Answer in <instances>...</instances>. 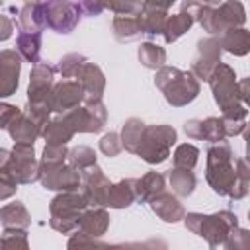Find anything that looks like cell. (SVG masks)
Returning a JSON list of instances; mask_svg holds the SVG:
<instances>
[{
	"label": "cell",
	"instance_id": "obj_56",
	"mask_svg": "<svg viewBox=\"0 0 250 250\" xmlns=\"http://www.w3.org/2000/svg\"><path fill=\"white\" fill-rule=\"evenodd\" d=\"M248 221H250V211H248Z\"/></svg>",
	"mask_w": 250,
	"mask_h": 250
},
{
	"label": "cell",
	"instance_id": "obj_14",
	"mask_svg": "<svg viewBox=\"0 0 250 250\" xmlns=\"http://www.w3.org/2000/svg\"><path fill=\"white\" fill-rule=\"evenodd\" d=\"M80 174H82V193L88 199V205L90 207H105L111 182L104 174V170L98 164H94L92 168H88Z\"/></svg>",
	"mask_w": 250,
	"mask_h": 250
},
{
	"label": "cell",
	"instance_id": "obj_4",
	"mask_svg": "<svg viewBox=\"0 0 250 250\" xmlns=\"http://www.w3.org/2000/svg\"><path fill=\"white\" fill-rule=\"evenodd\" d=\"M88 207L90 205H88V199L84 197V193H78L76 189L74 191H61L49 203L51 229L61 232V234H72L78 229L80 217Z\"/></svg>",
	"mask_w": 250,
	"mask_h": 250
},
{
	"label": "cell",
	"instance_id": "obj_31",
	"mask_svg": "<svg viewBox=\"0 0 250 250\" xmlns=\"http://www.w3.org/2000/svg\"><path fill=\"white\" fill-rule=\"evenodd\" d=\"M168 20V10H158V8H148L145 6L143 12L139 14V21L143 27L145 35H162L164 25Z\"/></svg>",
	"mask_w": 250,
	"mask_h": 250
},
{
	"label": "cell",
	"instance_id": "obj_26",
	"mask_svg": "<svg viewBox=\"0 0 250 250\" xmlns=\"http://www.w3.org/2000/svg\"><path fill=\"white\" fill-rule=\"evenodd\" d=\"M0 223L2 229H27L31 225V215L21 201H12L0 209Z\"/></svg>",
	"mask_w": 250,
	"mask_h": 250
},
{
	"label": "cell",
	"instance_id": "obj_36",
	"mask_svg": "<svg viewBox=\"0 0 250 250\" xmlns=\"http://www.w3.org/2000/svg\"><path fill=\"white\" fill-rule=\"evenodd\" d=\"M66 162H68L66 145H45L43 156L39 160V168L41 170H49V168H57V166L66 164Z\"/></svg>",
	"mask_w": 250,
	"mask_h": 250
},
{
	"label": "cell",
	"instance_id": "obj_38",
	"mask_svg": "<svg viewBox=\"0 0 250 250\" xmlns=\"http://www.w3.org/2000/svg\"><path fill=\"white\" fill-rule=\"evenodd\" d=\"M68 164H72L78 172H84L96 164V152L86 145H78L68 150Z\"/></svg>",
	"mask_w": 250,
	"mask_h": 250
},
{
	"label": "cell",
	"instance_id": "obj_15",
	"mask_svg": "<svg viewBox=\"0 0 250 250\" xmlns=\"http://www.w3.org/2000/svg\"><path fill=\"white\" fill-rule=\"evenodd\" d=\"M39 182L51 191H74L82 186V174L72 164H61L57 168L41 170Z\"/></svg>",
	"mask_w": 250,
	"mask_h": 250
},
{
	"label": "cell",
	"instance_id": "obj_20",
	"mask_svg": "<svg viewBox=\"0 0 250 250\" xmlns=\"http://www.w3.org/2000/svg\"><path fill=\"white\" fill-rule=\"evenodd\" d=\"M6 131L10 133V137L14 139V143H29V145H33L39 137H43L41 125H39L27 111H21V113L10 123V127H8Z\"/></svg>",
	"mask_w": 250,
	"mask_h": 250
},
{
	"label": "cell",
	"instance_id": "obj_50",
	"mask_svg": "<svg viewBox=\"0 0 250 250\" xmlns=\"http://www.w3.org/2000/svg\"><path fill=\"white\" fill-rule=\"evenodd\" d=\"M145 6L148 8H158V10H168L176 0H143Z\"/></svg>",
	"mask_w": 250,
	"mask_h": 250
},
{
	"label": "cell",
	"instance_id": "obj_35",
	"mask_svg": "<svg viewBox=\"0 0 250 250\" xmlns=\"http://www.w3.org/2000/svg\"><path fill=\"white\" fill-rule=\"evenodd\" d=\"M250 191V162L246 158H236V182L230 191V199H244Z\"/></svg>",
	"mask_w": 250,
	"mask_h": 250
},
{
	"label": "cell",
	"instance_id": "obj_41",
	"mask_svg": "<svg viewBox=\"0 0 250 250\" xmlns=\"http://www.w3.org/2000/svg\"><path fill=\"white\" fill-rule=\"evenodd\" d=\"M223 246L229 248V250H250V230L234 227L229 232V236H227Z\"/></svg>",
	"mask_w": 250,
	"mask_h": 250
},
{
	"label": "cell",
	"instance_id": "obj_21",
	"mask_svg": "<svg viewBox=\"0 0 250 250\" xmlns=\"http://www.w3.org/2000/svg\"><path fill=\"white\" fill-rule=\"evenodd\" d=\"M107 229H109V213L104 207H90L82 213L76 230L94 238H102L107 232Z\"/></svg>",
	"mask_w": 250,
	"mask_h": 250
},
{
	"label": "cell",
	"instance_id": "obj_47",
	"mask_svg": "<svg viewBox=\"0 0 250 250\" xmlns=\"http://www.w3.org/2000/svg\"><path fill=\"white\" fill-rule=\"evenodd\" d=\"M21 113V109L20 107H16V105H10V104H0V127L2 129H8L10 127V123L18 117Z\"/></svg>",
	"mask_w": 250,
	"mask_h": 250
},
{
	"label": "cell",
	"instance_id": "obj_55",
	"mask_svg": "<svg viewBox=\"0 0 250 250\" xmlns=\"http://www.w3.org/2000/svg\"><path fill=\"white\" fill-rule=\"evenodd\" d=\"M197 2H203V4H219L221 0H197Z\"/></svg>",
	"mask_w": 250,
	"mask_h": 250
},
{
	"label": "cell",
	"instance_id": "obj_39",
	"mask_svg": "<svg viewBox=\"0 0 250 250\" xmlns=\"http://www.w3.org/2000/svg\"><path fill=\"white\" fill-rule=\"evenodd\" d=\"M86 62H88V59L82 53H68L59 61L57 70L62 74V78H76Z\"/></svg>",
	"mask_w": 250,
	"mask_h": 250
},
{
	"label": "cell",
	"instance_id": "obj_37",
	"mask_svg": "<svg viewBox=\"0 0 250 250\" xmlns=\"http://www.w3.org/2000/svg\"><path fill=\"white\" fill-rule=\"evenodd\" d=\"M199 160V148L191 143H182L176 146L174 154H172V164L178 168H189L193 170L195 164Z\"/></svg>",
	"mask_w": 250,
	"mask_h": 250
},
{
	"label": "cell",
	"instance_id": "obj_10",
	"mask_svg": "<svg viewBox=\"0 0 250 250\" xmlns=\"http://www.w3.org/2000/svg\"><path fill=\"white\" fill-rule=\"evenodd\" d=\"M61 115L66 119V123L72 127L74 133H100L107 121V109L102 100L94 104L78 105Z\"/></svg>",
	"mask_w": 250,
	"mask_h": 250
},
{
	"label": "cell",
	"instance_id": "obj_9",
	"mask_svg": "<svg viewBox=\"0 0 250 250\" xmlns=\"http://www.w3.org/2000/svg\"><path fill=\"white\" fill-rule=\"evenodd\" d=\"M43 16H45V27L57 31V33H70L80 21L82 10L72 0H47L43 2Z\"/></svg>",
	"mask_w": 250,
	"mask_h": 250
},
{
	"label": "cell",
	"instance_id": "obj_43",
	"mask_svg": "<svg viewBox=\"0 0 250 250\" xmlns=\"http://www.w3.org/2000/svg\"><path fill=\"white\" fill-rule=\"evenodd\" d=\"M145 8L143 0H119L113 14L115 16H139Z\"/></svg>",
	"mask_w": 250,
	"mask_h": 250
},
{
	"label": "cell",
	"instance_id": "obj_13",
	"mask_svg": "<svg viewBox=\"0 0 250 250\" xmlns=\"http://www.w3.org/2000/svg\"><path fill=\"white\" fill-rule=\"evenodd\" d=\"M84 104V88L78 80H61L55 82L51 94H49V105L55 113H66L74 107Z\"/></svg>",
	"mask_w": 250,
	"mask_h": 250
},
{
	"label": "cell",
	"instance_id": "obj_29",
	"mask_svg": "<svg viewBox=\"0 0 250 250\" xmlns=\"http://www.w3.org/2000/svg\"><path fill=\"white\" fill-rule=\"evenodd\" d=\"M113 27V35L119 43H127V41H135L139 39L143 33L139 16H115L111 21Z\"/></svg>",
	"mask_w": 250,
	"mask_h": 250
},
{
	"label": "cell",
	"instance_id": "obj_33",
	"mask_svg": "<svg viewBox=\"0 0 250 250\" xmlns=\"http://www.w3.org/2000/svg\"><path fill=\"white\" fill-rule=\"evenodd\" d=\"M137 57H139V62L145 66V68H150V70H158L166 64V51L164 47L152 43V41H145L141 43L139 51H137Z\"/></svg>",
	"mask_w": 250,
	"mask_h": 250
},
{
	"label": "cell",
	"instance_id": "obj_40",
	"mask_svg": "<svg viewBox=\"0 0 250 250\" xmlns=\"http://www.w3.org/2000/svg\"><path fill=\"white\" fill-rule=\"evenodd\" d=\"M2 248L4 250H27V230L25 229H4L2 232Z\"/></svg>",
	"mask_w": 250,
	"mask_h": 250
},
{
	"label": "cell",
	"instance_id": "obj_24",
	"mask_svg": "<svg viewBox=\"0 0 250 250\" xmlns=\"http://www.w3.org/2000/svg\"><path fill=\"white\" fill-rule=\"evenodd\" d=\"M135 189H137V201L148 203L166 189V178L158 172H146L145 176L135 180Z\"/></svg>",
	"mask_w": 250,
	"mask_h": 250
},
{
	"label": "cell",
	"instance_id": "obj_25",
	"mask_svg": "<svg viewBox=\"0 0 250 250\" xmlns=\"http://www.w3.org/2000/svg\"><path fill=\"white\" fill-rule=\"evenodd\" d=\"M41 31H20L18 37H16V51L21 55L23 61L31 62V64H37L41 62L39 57H41Z\"/></svg>",
	"mask_w": 250,
	"mask_h": 250
},
{
	"label": "cell",
	"instance_id": "obj_16",
	"mask_svg": "<svg viewBox=\"0 0 250 250\" xmlns=\"http://www.w3.org/2000/svg\"><path fill=\"white\" fill-rule=\"evenodd\" d=\"M21 72V55L14 49H4L0 53V96L8 98L18 90Z\"/></svg>",
	"mask_w": 250,
	"mask_h": 250
},
{
	"label": "cell",
	"instance_id": "obj_44",
	"mask_svg": "<svg viewBox=\"0 0 250 250\" xmlns=\"http://www.w3.org/2000/svg\"><path fill=\"white\" fill-rule=\"evenodd\" d=\"M221 117H223V123H225L227 137H236L246 127V117H240V115H221Z\"/></svg>",
	"mask_w": 250,
	"mask_h": 250
},
{
	"label": "cell",
	"instance_id": "obj_7",
	"mask_svg": "<svg viewBox=\"0 0 250 250\" xmlns=\"http://www.w3.org/2000/svg\"><path fill=\"white\" fill-rule=\"evenodd\" d=\"M178 141V133L170 125H145V131L141 135L137 156H141L148 164H160L170 156L172 145Z\"/></svg>",
	"mask_w": 250,
	"mask_h": 250
},
{
	"label": "cell",
	"instance_id": "obj_23",
	"mask_svg": "<svg viewBox=\"0 0 250 250\" xmlns=\"http://www.w3.org/2000/svg\"><path fill=\"white\" fill-rule=\"evenodd\" d=\"M217 39L221 43V49L234 55V57H244L250 53V31L244 27L227 29Z\"/></svg>",
	"mask_w": 250,
	"mask_h": 250
},
{
	"label": "cell",
	"instance_id": "obj_30",
	"mask_svg": "<svg viewBox=\"0 0 250 250\" xmlns=\"http://www.w3.org/2000/svg\"><path fill=\"white\" fill-rule=\"evenodd\" d=\"M18 14H20L18 16L20 31H43L45 29L43 4H25Z\"/></svg>",
	"mask_w": 250,
	"mask_h": 250
},
{
	"label": "cell",
	"instance_id": "obj_49",
	"mask_svg": "<svg viewBox=\"0 0 250 250\" xmlns=\"http://www.w3.org/2000/svg\"><path fill=\"white\" fill-rule=\"evenodd\" d=\"M238 88H240V96H242V102L250 107V76H246V78H242L240 82H238Z\"/></svg>",
	"mask_w": 250,
	"mask_h": 250
},
{
	"label": "cell",
	"instance_id": "obj_11",
	"mask_svg": "<svg viewBox=\"0 0 250 250\" xmlns=\"http://www.w3.org/2000/svg\"><path fill=\"white\" fill-rule=\"evenodd\" d=\"M221 43L217 37H205V39H199L197 41V49H195V55L191 59V72L199 78V80H205L209 82L213 70L219 66L221 62Z\"/></svg>",
	"mask_w": 250,
	"mask_h": 250
},
{
	"label": "cell",
	"instance_id": "obj_18",
	"mask_svg": "<svg viewBox=\"0 0 250 250\" xmlns=\"http://www.w3.org/2000/svg\"><path fill=\"white\" fill-rule=\"evenodd\" d=\"M76 80L84 88V104H94V102L102 100L104 90H105V76H104V72L98 64L88 61L82 66V70L78 72Z\"/></svg>",
	"mask_w": 250,
	"mask_h": 250
},
{
	"label": "cell",
	"instance_id": "obj_28",
	"mask_svg": "<svg viewBox=\"0 0 250 250\" xmlns=\"http://www.w3.org/2000/svg\"><path fill=\"white\" fill-rule=\"evenodd\" d=\"M195 21H197V20H195L191 14H188L186 10H180L178 14L168 16L166 25H164V31H162L164 41H166L168 45L174 43V41H178L186 31H189V27H191Z\"/></svg>",
	"mask_w": 250,
	"mask_h": 250
},
{
	"label": "cell",
	"instance_id": "obj_2",
	"mask_svg": "<svg viewBox=\"0 0 250 250\" xmlns=\"http://www.w3.org/2000/svg\"><path fill=\"white\" fill-rule=\"evenodd\" d=\"M154 86L162 92L164 100L172 107H184L199 96V78L189 70H180L176 66H162L156 70Z\"/></svg>",
	"mask_w": 250,
	"mask_h": 250
},
{
	"label": "cell",
	"instance_id": "obj_19",
	"mask_svg": "<svg viewBox=\"0 0 250 250\" xmlns=\"http://www.w3.org/2000/svg\"><path fill=\"white\" fill-rule=\"evenodd\" d=\"M148 205H150L152 213L158 219H162L164 223H178V221H184V217H186V209L174 191L172 193H168V191L158 193L154 199L148 201Z\"/></svg>",
	"mask_w": 250,
	"mask_h": 250
},
{
	"label": "cell",
	"instance_id": "obj_1",
	"mask_svg": "<svg viewBox=\"0 0 250 250\" xmlns=\"http://www.w3.org/2000/svg\"><path fill=\"white\" fill-rule=\"evenodd\" d=\"M205 180L217 195H230L232 186L236 182V158L225 139L211 143V146L207 148Z\"/></svg>",
	"mask_w": 250,
	"mask_h": 250
},
{
	"label": "cell",
	"instance_id": "obj_53",
	"mask_svg": "<svg viewBox=\"0 0 250 250\" xmlns=\"http://www.w3.org/2000/svg\"><path fill=\"white\" fill-rule=\"evenodd\" d=\"M102 2H104V8H105V10H111V12H113L119 0H102Z\"/></svg>",
	"mask_w": 250,
	"mask_h": 250
},
{
	"label": "cell",
	"instance_id": "obj_8",
	"mask_svg": "<svg viewBox=\"0 0 250 250\" xmlns=\"http://www.w3.org/2000/svg\"><path fill=\"white\" fill-rule=\"evenodd\" d=\"M209 86H211V92H213V100H215V104L219 105V109L223 113L244 109L240 88H238L236 74H234L232 66H229L225 62H219V66L213 70V74L209 78Z\"/></svg>",
	"mask_w": 250,
	"mask_h": 250
},
{
	"label": "cell",
	"instance_id": "obj_27",
	"mask_svg": "<svg viewBox=\"0 0 250 250\" xmlns=\"http://www.w3.org/2000/svg\"><path fill=\"white\" fill-rule=\"evenodd\" d=\"M168 182H170L172 191L178 197H189L195 191V186H197L195 174L189 168H178V166L168 170Z\"/></svg>",
	"mask_w": 250,
	"mask_h": 250
},
{
	"label": "cell",
	"instance_id": "obj_12",
	"mask_svg": "<svg viewBox=\"0 0 250 250\" xmlns=\"http://www.w3.org/2000/svg\"><path fill=\"white\" fill-rule=\"evenodd\" d=\"M55 74L57 68L47 62L33 64L29 72V86H27V104H39L49 105V94L55 86ZM51 107V105H49ZM53 111V109H51Z\"/></svg>",
	"mask_w": 250,
	"mask_h": 250
},
{
	"label": "cell",
	"instance_id": "obj_17",
	"mask_svg": "<svg viewBox=\"0 0 250 250\" xmlns=\"http://www.w3.org/2000/svg\"><path fill=\"white\" fill-rule=\"evenodd\" d=\"M184 131L193 141H209L217 143L227 139L223 117H205V119H189L184 123Z\"/></svg>",
	"mask_w": 250,
	"mask_h": 250
},
{
	"label": "cell",
	"instance_id": "obj_3",
	"mask_svg": "<svg viewBox=\"0 0 250 250\" xmlns=\"http://www.w3.org/2000/svg\"><path fill=\"white\" fill-rule=\"evenodd\" d=\"M184 225L189 232L201 236L203 240H207V244L211 248H219L225 244L229 232L238 227V217L236 213L225 209V211H217L213 215H203V213H188L184 217Z\"/></svg>",
	"mask_w": 250,
	"mask_h": 250
},
{
	"label": "cell",
	"instance_id": "obj_22",
	"mask_svg": "<svg viewBox=\"0 0 250 250\" xmlns=\"http://www.w3.org/2000/svg\"><path fill=\"white\" fill-rule=\"evenodd\" d=\"M135 180L137 178H125V180H119L117 184H111L105 207H111V209H127V207H131L137 201Z\"/></svg>",
	"mask_w": 250,
	"mask_h": 250
},
{
	"label": "cell",
	"instance_id": "obj_46",
	"mask_svg": "<svg viewBox=\"0 0 250 250\" xmlns=\"http://www.w3.org/2000/svg\"><path fill=\"white\" fill-rule=\"evenodd\" d=\"M76 246H104V242L100 238H94V236H88L80 230H74L68 238V248H76Z\"/></svg>",
	"mask_w": 250,
	"mask_h": 250
},
{
	"label": "cell",
	"instance_id": "obj_34",
	"mask_svg": "<svg viewBox=\"0 0 250 250\" xmlns=\"http://www.w3.org/2000/svg\"><path fill=\"white\" fill-rule=\"evenodd\" d=\"M145 125L139 117H129L125 123H123V129H121V141H123V148L131 154L137 152V146H139V141H141V135L145 131Z\"/></svg>",
	"mask_w": 250,
	"mask_h": 250
},
{
	"label": "cell",
	"instance_id": "obj_5",
	"mask_svg": "<svg viewBox=\"0 0 250 250\" xmlns=\"http://www.w3.org/2000/svg\"><path fill=\"white\" fill-rule=\"evenodd\" d=\"M0 170L8 172L18 184H33L41 178L35 148L29 143H14L12 150H0Z\"/></svg>",
	"mask_w": 250,
	"mask_h": 250
},
{
	"label": "cell",
	"instance_id": "obj_42",
	"mask_svg": "<svg viewBox=\"0 0 250 250\" xmlns=\"http://www.w3.org/2000/svg\"><path fill=\"white\" fill-rule=\"evenodd\" d=\"M98 146H100V152H102V154L113 158V156H117V154L123 150L121 135H117V133H105V135L100 139Z\"/></svg>",
	"mask_w": 250,
	"mask_h": 250
},
{
	"label": "cell",
	"instance_id": "obj_32",
	"mask_svg": "<svg viewBox=\"0 0 250 250\" xmlns=\"http://www.w3.org/2000/svg\"><path fill=\"white\" fill-rule=\"evenodd\" d=\"M76 133L72 131V127L66 123V119L59 113L55 119H51L43 131V139L47 145H66Z\"/></svg>",
	"mask_w": 250,
	"mask_h": 250
},
{
	"label": "cell",
	"instance_id": "obj_48",
	"mask_svg": "<svg viewBox=\"0 0 250 250\" xmlns=\"http://www.w3.org/2000/svg\"><path fill=\"white\" fill-rule=\"evenodd\" d=\"M78 6L82 10L84 16H100L105 8H104V2L102 0H78Z\"/></svg>",
	"mask_w": 250,
	"mask_h": 250
},
{
	"label": "cell",
	"instance_id": "obj_52",
	"mask_svg": "<svg viewBox=\"0 0 250 250\" xmlns=\"http://www.w3.org/2000/svg\"><path fill=\"white\" fill-rule=\"evenodd\" d=\"M242 135H244V141H246V160L250 162V121H246V127H244Z\"/></svg>",
	"mask_w": 250,
	"mask_h": 250
},
{
	"label": "cell",
	"instance_id": "obj_6",
	"mask_svg": "<svg viewBox=\"0 0 250 250\" xmlns=\"http://www.w3.org/2000/svg\"><path fill=\"white\" fill-rule=\"evenodd\" d=\"M244 21H246V10L238 0H227L219 4V8H213L211 4H203L197 16V23L209 35L215 33L221 35L227 29L242 27Z\"/></svg>",
	"mask_w": 250,
	"mask_h": 250
},
{
	"label": "cell",
	"instance_id": "obj_45",
	"mask_svg": "<svg viewBox=\"0 0 250 250\" xmlns=\"http://www.w3.org/2000/svg\"><path fill=\"white\" fill-rule=\"evenodd\" d=\"M18 189V182L4 170H0V199L6 201L8 197H12Z\"/></svg>",
	"mask_w": 250,
	"mask_h": 250
},
{
	"label": "cell",
	"instance_id": "obj_54",
	"mask_svg": "<svg viewBox=\"0 0 250 250\" xmlns=\"http://www.w3.org/2000/svg\"><path fill=\"white\" fill-rule=\"evenodd\" d=\"M25 4H43V2H47V0H23Z\"/></svg>",
	"mask_w": 250,
	"mask_h": 250
},
{
	"label": "cell",
	"instance_id": "obj_51",
	"mask_svg": "<svg viewBox=\"0 0 250 250\" xmlns=\"http://www.w3.org/2000/svg\"><path fill=\"white\" fill-rule=\"evenodd\" d=\"M10 35H12V21H10V18L4 14V16H2V33H0V39L6 41Z\"/></svg>",
	"mask_w": 250,
	"mask_h": 250
}]
</instances>
